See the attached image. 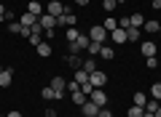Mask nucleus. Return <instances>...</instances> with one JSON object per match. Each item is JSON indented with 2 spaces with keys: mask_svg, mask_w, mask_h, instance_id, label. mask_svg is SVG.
Masks as SVG:
<instances>
[{
  "mask_svg": "<svg viewBox=\"0 0 161 117\" xmlns=\"http://www.w3.org/2000/svg\"><path fill=\"white\" fill-rule=\"evenodd\" d=\"M89 37H92L94 43H102V45H105V43L110 40V32H108V29L102 27V24H94V27L89 29Z\"/></svg>",
  "mask_w": 161,
  "mask_h": 117,
  "instance_id": "obj_1",
  "label": "nucleus"
},
{
  "mask_svg": "<svg viewBox=\"0 0 161 117\" xmlns=\"http://www.w3.org/2000/svg\"><path fill=\"white\" fill-rule=\"evenodd\" d=\"M89 83H92L94 88H105V83H108V75H105L102 69H94V72L89 75Z\"/></svg>",
  "mask_w": 161,
  "mask_h": 117,
  "instance_id": "obj_2",
  "label": "nucleus"
},
{
  "mask_svg": "<svg viewBox=\"0 0 161 117\" xmlns=\"http://www.w3.org/2000/svg\"><path fill=\"white\" fill-rule=\"evenodd\" d=\"M57 24H59V27H75V24H78V16H75L73 11H67V8H64V13L57 19Z\"/></svg>",
  "mask_w": 161,
  "mask_h": 117,
  "instance_id": "obj_3",
  "label": "nucleus"
},
{
  "mask_svg": "<svg viewBox=\"0 0 161 117\" xmlns=\"http://www.w3.org/2000/svg\"><path fill=\"white\" fill-rule=\"evenodd\" d=\"M89 99H92V101H94V104H97V106H99V109H102V106H105V104H108V93H105V90H102V88H94V90H92V96H89Z\"/></svg>",
  "mask_w": 161,
  "mask_h": 117,
  "instance_id": "obj_4",
  "label": "nucleus"
},
{
  "mask_svg": "<svg viewBox=\"0 0 161 117\" xmlns=\"http://www.w3.org/2000/svg\"><path fill=\"white\" fill-rule=\"evenodd\" d=\"M38 22H40L43 29H54V27H57V16H51V13H40Z\"/></svg>",
  "mask_w": 161,
  "mask_h": 117,
  "instance_id": "obj_5",
  "label": "nucleus"
},
{
  "mask_svg": "<svg viewBox=\"0 0 161 117\" xmlns=\"http://www.w3.org/2000/svg\"><path fill=\"white\" fill-rule=\"evenodd\" d=\"M46 13H51V16H62V13H64V6H62V3H59V0H51V3H48V6H46Z\"/></svg>",
  "mask_w": 161,
  "mask_h": 117,
  "instance_id": "obj_6",
  "label": "nucleus"
},
{
  "mask_svg": "<svg viewBox=\"0 0 161 117\" xmlns=\"http://www.w3.org/2000/svg\"><path fill=\"white\" fill-rule=\"evenodd\" d=\"M140 51H142V56H145V59H150V56H156V51H158V48H156V43H153V40H142Z\"/></svg>",
  "mask_w": 161,
  "mask_h": 117,
  "instance_id": "obj_7",
  "label": "nucleus"
},
{
  "mask_svg": "<svg viewBox=\"0 0 161 117\" xmlns=\"http://www.w3.org/2000/svg\"><path fill=\"white\" fill-rule=\"evenodd\" d=\"M110 43H115V45H124L126 43V29H113V32H110Z\"/></svg>",
  "mask_w": 161,
  "mask_h": 117,
  "instance_id": "obj_8",
  "label": "nucleus"
},
{
  "mask_svg": "<svg viewBox=\"0 0 161 117\" xmlns=\"http://www.w3.org/2000/svg\"><path fill=\"white\" fill-rule=\"evenodd\" d=\"M80 112H83V115H86V117H97V115H99V106H97V104H94V101H92V99H89V101H86V104L80 106Z\"/></svg>",
  "mask_w": 161,
  "mask_h": 117,
  "instance_id": "obj_9",
  "label": "nucleus"
},
{
  "mask_svg": "<svg viewBox=\"0 0 161 117\" xmlns=\"http://www.w3.org/2000/svg\"><path fill=\"white\" fill-rule=\"evenodd\" d=\"M51 88H54V93H57V99H62V96H64V88H67V83H64L62 77H54V80H51Z\"/></svg>",
  "mask_w": 161,
  "mask_h": 117,
  "instance_id": "obj_10",
  "label": "nucleus"
},
{
  "mask_svg": "<svg viewBox=\"0 0 161 117\" xmlns=\"http://www.w3.org/2000/svg\"><path fill=\"white\" fill-rule=\"evenodd\" d=\"M142 32H148V35H156V32H161V22H156V19H148V22L142 24Z\"/></svg>",
  "mask_w": 161,
  "mask_h": 117,
  "instance_id": "obj_11",
  "label": "nucleus"
},
{
  "mask_svg": "<svg viewBox=\"0 0 161 117\" xmlns=\"http://www.w3.org/2000/svg\"><path fill=\"white\" fill-rule=\"evenodd\" d=\"M97 59H99V56H92V59H83V67H80V69L92 75L94 69H99V67H97Z\"/></svg>",
  "mask_w": 161,
  "mask_h": 117,
  "instance_id": "obj_12",
  "label": "nucleus"
},
{
  "mask_svg": "<svg viewBox=\"0 0 161 117\" xmlns=\"http://www.w3.org/2000/svg\"><path fill=\"white\" fill-rule=\"evenodd\" d=\"M11 80H14V72L11 69H3V72H0V88H8Z\"/></svg>",
  "mask_w": 161,
  "mask_h": 117,
  "instance_id": "obj_13",
  "label": "nucleus"
},
{
  "mask_svg": "<svg viewBox=\"0 0 161 117\" xmlns=\"http://www.w3.org/2000/svg\"><path fill=\"white\" fill-rule=\"evenodd\" d=\"M35 48H38V56H43V59H48V56H51V43H46V40H43V43H38Z\"/></svg>",
  "mask_w": 161,
  "mask_h": 117,
  "instance_id": "obj_14",
  "label": "nucleus"
},
{
  "mask_svg": "<svg viewBox=\"0 0 161 117\" xmlns=\"http://www.w3.org/2000/svg\"><path fill=\"white\" fill-rule=\"evenodd\" d=\"M19 22H22V27H32L35 22H38V16H35V13H22V16H19Z\"/></svg>",
  "mask_w": 161,
  "mask_h": 117,
  "instance_id": "obj_15",
  "label": "nucleus"
},
{
  "mask_svg": "<svg viewBox=\"0 0 161 117\" xmlns=\"http://www.w3.org/2000/svg\"><path fill=\"white\" fill-rule=\"evenodd\" d=\"M140 37H142V29L140 27H129L126 29V40L129 43H134V40H140Z\"/></svg>",
  "mask_w": 161,
  "mask_h": 117,
  "instance_id": "obj_16",
  "label": "nucleus"
},
{
  "mask_svg": "<svg viewBox=\"0 0 161 117\" xmlns=\"http://www.w3.org/2000/svg\"><path fill=\"white\" fill-rule=\"evenodd\" d=\"M99 59H115L113 45H108V43H105V45H102V51H99Z\"/></svg>",
  "mask_w": 161,
  "mask_h": 117,
  "instance_id": "obj_17",
  "label": "nucleus"
},
{
  "mask_svg": "<svg viewBox=\"0 0 161 117\" xmlns=\"http://www.w3.org/2000/svg\"><path fill=\"white\" fill-rule=\"evenodd\" d=\"M132 104H134V106H142V109H145V104H148V99H145V93H140V90H137V93L132 96Z\"/></svg>",
  "mask_w": 161,
  "mask_h": 117,
  "instance_id": "obj_18",
  "label": "nucleus"
},
{
  "mask_svg": "<svg viewBox=\"0 0 161 117\" xmlns=\"http://www.w3.org/2000/svg\"><path fill=\"white\" fill-rule=\"evenodd\" d=\"M126 117H145V109H142V106H129V109H126Z\"/></svg>",
  "mask_w": 161,
  "mask_h": 117,
  "instance_id": "obj_19",
  "label": "nucleus"
},
{
  "mask_svg": "<svg viewBox=\"0 0 161 117\" xmlns=\"http://www.w3.org/2000/svg\"><path fill=\"white\" fill-rule=\"evenodd\" d=\"M27 11H30V13H35V16H40V13H43V6H40L38 0H30V6H27Z\"/></svg>",
  "mask_w": 161,
  "mask_h": 117,
  "instance_id": "obj_20",
  "label": "nucleus"
},
{
  "mask_svg": "<svg viewBox=\"0 0 161 117\" xmlns=\"http://www.w3.org/2000/svg\"><path fill=\"white\" fill-rule=\"evenodd\" d=\"M102 27L108 29V32H113V29H118V19H115V16H108V19H105V24H102Z\"/></svg>",
  "mask_w": 161,
  "mask_h": 117,
  "instance_id": "obj_21",
  "label": "nucleus"
},
{
  "mask_svg": "<svg viewBox=\"0 0 161 117\" xmlns=\"http://www.w3.org/2000/svg\"><path fill=\"white\" fill-rule=\"evenodd\" d=\"M86 101H89V96H86V93H80V90H75V93H73V104L83 106V104H86Z\"/></svg>",
  "mask_w": 161,
  "mask_h": 117,
  "instance_id": "obj_22",
  "label": "nucleus"
},
{
  "mask_svg": "<svg viewBox=\"0 0 161 117\" xmlns=\"http://www.w3.org/2000/svg\"><path fill=\"white\" fill-rule=\"evenodd\" d=\"M64 37H67V43H75V40L80 37V32L75 27H67V32H64Z\"/></svg>",
  "mask_w": 161,
  "mask_h": 117,
  "instance_id": "obj_23",
  "label": "nucleus"
},
{
  "mask_svg": "<svg viewBox=\"0 0 161 117\" xmlns=\"http://www.w3.org/2000/svg\"><path fill=\"white\" fill-rule=\"evenodd\" d=\"M99 51H102V43H94V40H92L89 48H86V53H89V56H99Z\"/></svg>",
  "mask_w": 161,
  "mask_h": 117,
  "instance_id": "obj_24",
  "label": "nucleus"
},
{
  "mask_svg": "<svg viewBox=\"0 0 161 117\" xmlns=\"http://www.w3.org/2000/svg\"><path fill=\"white\" fill-rule=\"evenodd\" d=\"M40 96H43L46 101H54V99H57V93H54V88H51V85H46V88L40 90Z\"/></svg>",
  "mask_w": 161,
  "mask_h": 117,
  "instance_id": "obj_25",
  "label": "nucleus"
},
{
  "mask_svg": "<svg viewBox=\"0 0 161 117\" xmlns=\"http://www.w3.org/2000/svg\"><path fill=\"white\" fill-rule=\"evenodd\" d=\"M75 83H89V72H83V69H75Z\"/></svg>",
  "mask_w": 161,
  "mask_h": 117,
  "instance_id": "obj_26",
  "label": "nucleus"
},
{
  "mask_svg": "<svg viewBox=\"0 0 161 117\" xmlns=\"http://www.w3.org/2000/svg\"><path fill=\"white\" fill-rule=\"evenodd\" d=\"M67 64H70V67H73V69H80V67H83V61H80L78 56H73V53L67 56Z\"/></svg>",
  "mask_w": 161,
  "mask_h": 117,
  "instance_id": "obj_27",
  "label": "nucleus"
},
{
  "mask_svg": "<svg viewBox=\"0 0 161 117\" xmlns=\"http://www.w3.org/2000/svg\"><path fill=\"white\" fill-rule=\"evenodd\" d=\"M142 24H145V16H142V13H132V27H140V29H142Z\"/></svg>",
  "mask_w": 161,
  "mask_h": 117,
  "instance_id": "obj_28",
  "label": "nucleus"
},
{
  "mask_svg": "<svg viewBox=\"0 0 161 117\" xmlns=\"http://www.w3.org/2000/svg\"><path fill=\"white\" fill-rule=\"evenodd\" d=\"M75 43L80 45V51H86V48H89V43H92V37H89V35H80V37L75 40Z\"/></svg>",
  "mask_w": 161,
  "mask_h": 117,
  "instance_id": "obj_29",
  "label": "nucleus"
},
{
  "mask_svg": "<svg viewBox=\"0 0 161 117\" xmlns=\"http://www.w3.org/2000/svg\"><path fill=\"white\" fill-rule=\"evenodd\" d=\"M8 29H11L14 35H22V22H19V19L16 22H8Z\"/></svg>",
  "mask_w": 161,
  "mask_h": 117,
  "instance_id": "obj_30",
  "label": "nucleus"
},
{
  "mask_svg": "<svg viewBox=\"0 0 161 117\" xmlns=\"http://www.w3.org/2000/svg\"><path fill=\"white\" fill-rule=\"evenodd\" d=\"M150 96H153L156 101H161V83H153V88H150Z\"/></svg>",
  "mask_w": 161,
  "mask_h": 117,
  "instance_id": "obj_31",
  "label": "nucleus"
},
{
  "mask_svg": "<svg viewBox=\"0 0 161 117\" xmlns=\"http://www.w3.org/2000/svg\"><path fill=\"white\" fill-rule=\"evenodd\" d=\"M118 27H121V29H129V27H132V16H124V19H118Z\"/></svg>",
  "mask_w": 161,
  "mask_h": 117,
  "instance_id": "obj_32",
  "label": "nucleus"
},
{
  "mask_svg": "<svg viewBox=\"0 0 161 117\" xmlns=\"http://www.w3.org/2000/svg\"><path fill=\"white\" fill-rule=\"evenodd\" d=\"M115 6H118L115 0H102V8H105V11H115Z\"/></svg>",
  "mask_w": 161,
  "mask_h": 117,
  "instance_id": "obj_33",
  "label": "nucleus"
},
{
  "mask_svg": "<svg viewBox=\"0 0 161 117\" xmlns=\"http://www.w3.org/2000/svg\"><path fill=\"white\" fill-rule=\"evenodd\" d=\"M92 90H94V85H92V83H80V93L92 96Z\"/></svg>",
  "mask_w": 161,
  "mask_h": 117,
  "instance_id": "obj_34",
  "label": "nucleus"
},
{
  "mask_svg": "<svg viewBox=\"0 0 161 117\" xmlns=\"http://www.w3.org/2000/svg\"><path fill=\"white\" fill-rule=\"evenodd\" d=\"M156 109H158V101H148L145 104V112H150V115H156Z\"/></svg>",
  "mask_w": 161,
  "mask_h": 117,
  "instance_id": "obj_35",
  "label": "nucleus"
},
{
  "mask_svg": "<svg viewBox=\"0 0 161 117\" xmlns=\"http://www.w3.org/2000/svg\"><path fill=\"white\" fill-rule=\"evenodd\" d=\"M67 90H70V93H75V90H80V85L75 83V80H70V83H67Z\"/></svg>",
  "mask_w": 161,
  "mask_h": 117,
  "instance_id": "obj_36",
  "label": "nucleus"
},
{
  "mask_svg": "<svg viewBox=\"0 0 161 117\" xmlns=\"http://www.w3.org/2000/svg\"><path fill=\"white\" fill-rule=\"evenodd\" d=\"M145 64H148V69H153L156 64H158V59H156V56H150V59H145Z\"/></svg>",
  "mask_w": 161,
  "mask_h": 117,
  "instance_id": "obj_37",
  "label": "nucleus"
},
{
  "mask_svg": "<svg viewBox=\"0 0 161 117\" xmlns=\"http://www.w3.org/2000/svg\"><path fill=\"white\" fill-rule=\"evenodd\" d=\"M97 117H113V112H110V109H105V106H102V109H99V115Z\"/></svg>",
  "mask_w": 161,
  "mask_h": 117,
  "instance_id": "obj_38",
  "label": "nucleus"
},
{
  "mask_svg": "<svg viewBox=\"0 0 161 117\" xmlns=\"http://www.w3.org/2000/svg\"><path fill=\"white\" fill-rule=\"evenodd\" d=\"M6 117H22V112H19V109H11V112H8Z\"/></svg>",
  "mask_w": 161,
  "mask_h": 117,
  "instance_id": "obj_39",
  "label": "nucleus"
},
{
  "mask_svg": "<svg viewBox=\"0 0 161 117\" xmlns=\"http://www.w3.org/2000/svg\"><path fill=\"white\" fill-rule=\"evenodd\" d=\"M153 8H156V11H161V0H153Z\"/></svg>",
  "mask_w": 161,
  "mask_h": 117,
  "instance_id": "obj_40",
  "label": "nucleus"
},
{
  "mask_svg": "<svg viewBox=\"0 0 161 117\" xmlns=\"http://www.w3.org/2000/svg\"><path fill=\"white\" fill-rule=\"evenodd\" d=\"M46 117H57V112H54V109H46Z\"/></svg>",
  "mask_w": 161,
  "mask_h": 117,
  "instance_id": "obj_41",
  "label": "nucleus"
},
{
  "mask_svg": "<svg viewBox=\"0 0 161 117\" xmlns=\"http://www.w3.org/2000/svg\"><path fill=\"white\" fill-rule=\"evenodd\" d=\"M75 3H78V6H89V0H75Z\"/></svg>",
  "mask_w": 161,
  "mask_h": 117,
  "instance_id": "obj_42",
  "label": "nucleus"
},
{
  "mask_svg": "<svg viewBox=\"0 0 161 117\" xmlns=\"http://www.w3.org/2000/svg\"><path fill=\"white\" fill-rule=\"evenodd\" d=\"M3 16H6V6H0V19H3Z\"/></svg>",
  "mask_w": 161,
  "mask_h": 117,
  "instance_id": "obj_43",
  "label": "nucleus"
},
{
  "mask_svg": "<svg viewBox=\"0 0 161 117\" xmlns=\"http://www.w3.org/2000/svg\"><path fill=\"white\" fill-rule=\"evenodd\" d=\"M156 117H161V104H158V109H156Z\"/></svg>",
  "mask_w": 161,
  "mask_h": 117,
  "instance_id": "obj_44",
  "label": "nucleus"
},
{
  "mask_svg": "<svg viewBox=\"0 0 161 117\" xmlns=\"http://www.w3.org/2000/svg\"><path fill=\"white\" fill-rule=\"evenodd\" d=\"M115 3H126V0H115Z\"/></svg>",
  "mask_w": 161,
  "mask_h": 117,
  "instance_id": "obj_45",
  "label": "nucleus"
},
{
  "mask_svg": "<svg viewBox=\"0 0 161 117\" xmlns=\"http://www.w3.org/2000/svg\"><path fill=\"white\" fill-rule=\"evenodd\" d=\"M0 72H3V67H0Z\"/></svg>",
  "mask_w": 161,
  "mask_h": 117,
  "instance_id": "obj_46",
  "label": "nucleus"
},
{
  "mask_svg": "<svg viewBox=\"0 0 161 117\" xmlns=\"http://www.w3.org/2000/svg\"><path fill=\"white\" fill-rule=\"evenodd\" d=\"M158 13H161V11H158Z\"/></svg>",
  "mask_w": 161,
  "mask_h": 117,
  "instance_id": "obj_47",
  "label": "nucleus"
}]
</instances>
